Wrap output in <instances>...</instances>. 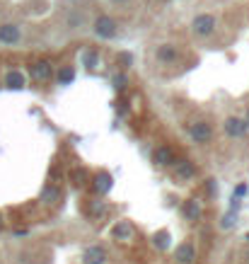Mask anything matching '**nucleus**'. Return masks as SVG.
Listing matches in <instances>:
<instances>
[{
  "mask_svg": "<svg viewBox=\"0 0 249 264\" xmlns=\"http://www.w3.org/2000/svg\"><path fill=\"white\" fill-rule=\"evenodd\" d=\"M191 29L196 37H211L215 32V17L213 15H198V17H193Z\"/></svg>",
  "mask_w": 249,
  "mask_h": 264,
  "instance_id": "nucleus-2",
  "label": "nucleus"
},
{
  "mask_svg": "<svg viewBox=\"0 0 249 264\" xmlns=\"http://www.w3.org/2000/svg\"><path fill=\"white\" fill-rule=\"evenodd\" d=\"M131 61H133V58H131V54H121V56H119V63H124V66H128Z\"/></svg>",
  "mask_w": 249,
  "mask_h": 264,
  "instance_id": "nucleus-24",
  "label": "nucleus"
},
{
  "mask_svg": "<svg viewBox=\"0 0 249 264\" xmlns=\"http://www.w3.org/2000/svg\"><path fill=\"white\" fill-rule=\"evenodd\" d=\"M247 240H249V235H247Z\"/></svg>",
  "mask_w": 249,
  "mask_h": 264,
  "instance_id": "nucleus-29",
  "label": "nucleus"
},
{
  "mask_svg": "<svg viewBox=\"0 0 249 264\" xmlns=\"http://www.w3.org/2000/svg\"><path fill=\"white\" fill-rule=\"evenodd\" d=\"M51 73H54V68H51L49 61H37V63H32V68H29V76H32V80H37V83L51 80Z\"/></svg>",
  "mask_w": 249,
  "mask_h": 264,
  "instance_id": "nucleus-3",
  "label": "nucleus"
},
{
  "mask_svg": "<svg viewBox=\"0 0 249 264\" xmlns=\"http://www.w3.org/2000/svg\"><path fill=\"white\" fill-rule=\"evenodd\" d=\"M245 124H247V129H249V109H247V119H245Z\"/></svg>",
  "mask_w": 249,
  "mask_h": 264,
  "instance_id": "nucleus-26",
  "label": "nucleus"
},
{
  "mask_svg": "<svg viewBox=\"0 0 249 264\" xmlns=\"http://www.w3.org/2000/svg\"><path fill=\"white\" fill-rule=\"evenodd\" d=\"M114 83H116V88L121 90V88L126 85V78H124V76H116V78H114Z\"/></svg>",
  "mask_w": 249,
  "mask_h": 264,
  "instance_id": "nucleus-25",
  "label": "nucleus"
},
{
  "mask_svg": "<svg viewBox=\"0 0 249 264\" xmlns=\"http://www.w3.org/2000/svg\"><path fill=\"white\" fill-rule=\"evenodd\" d=\"M193 175H196V165H193L191 160H177V177L191 179Z\"/></svg>",
  "mask_w": 249,
  "mask_h": 264,
  "instance_id": "nucleus-14",
  "label": "nucleus"
},
{
  "mask_svg": "<svg viewBox=\"0 0 249 264\" xmlns=\"http://www.w3.org/2000/svg\"><path fill=\"white\" fill-rule=\"evenodd\" d=\"M75 80V71H73V66H63L61 68V73H58V85H70Z\"/></svg>",
  "mask_w": 249,
  "mask_h": 264,
  "instance_id": "nucleus-17",
  "label": "nucleus"
},
{
  "mask_svg": "<svg viewBox=\"0 0 249 264\" xmlns=\"http://www.w3.org/2000/svg\"><path fill=\"white\" fill-rule=\"evenodd\" d=\"M85 177H87V175H85V170H75V172H73V179H75L77 187H80V184H85Z\"/></svg>",
  "mask_w": 249,
  "mask_h": 264,
  "instance_id": "nucleus-21",
  "label": "nucleus"
},
{
  "mask_svg": "<svg viewBox=\"0 0 249 264\" xmlns=\"http://www.w3.org/2000/svg\"><path fill=\"white\" fill-rule=\"evenodd\" d=\"M155 245L160 247V250H165V247L170 245V235H167V233H157V235H155Z\"/></svg>",
  "mask_w": 249,
  "mask_h": 264,
  "instance_id": "nucleus-19",
  "label": "nucleus"
},
{
  "mask_svg": "<svg viewBox=\"0 0 249 264\" xmlns=\"http://www.w3.org/2000/svg\"><path fill=\"white\" fill-rule=\"evenodd\" d=\"M153 160H155V165H160V168H165V165H172V163H174L172 148H167V146H160V148L155 151Z\"/></svg>",
  "mask_w": 249,
  "mask_h": 264,
  "instance_id": "nucleus-11",
  "label": "nucleus"
},
{
  "mask_svg": "<svg viewBox=\"0 0 249 264\" xmlns=\"http://www.w3.org/2000/svg\"><path fill=\"white\" fill-rule=\"evenodd\" d=\"M247 260H249V255H247Z\"/></svg>",
  "mask_w": 249,
  "mask_h": 264,
  "instance_id": "nucleus-30",
  "label": "nucleus"
},
{
  "mask_svg": "<svg viewBox=\"0 0 249 264\" xmlns=\"http://www.w3.org/2000/svg\"><path fill=\"white\" fill-rule=\"evenodd\" d=\"M82 257H85V264H104L107 262V252H104V247H99V245L87 247Z\"/></svg>",
  "mask_w": 249,
  "mask_h": 264,
  "instance_id": "nucleus-7",
  "label": "nucleus"
},
{
  "mask_svg": "<svg viewBox=\"0 0 249 264\" xmlns=\"http://www.w3.org/2000/svg\"><path fill=\"white\" fill-rule=\"evenodd\" d=\"M112 238L119 240V243H128L131 238H133V228L128 221H119L114 228H112Z\"/></svg>",
  "mask_w": 249,
  "mask_h": 264,
  "instance_id": "nucleus-6",
  "label": "nucleus"
},
{
  "mask_svg": "<svg viewBox=\"0 0 249 264\" xmlns=\"http://www.w3.org/2000/svg\"><path fill=\"white\" fill-rule=\"evenodd\" d=\"M0 228H2V221H0Z\"/></svg>",
  "mask_w": 249,
  "mask_h": 264,
  "instance_id": "nucleus-28",
  "label": "nucleus"
},
{
  "mask_svg": "<svg viewBox=\"0 0 249 264\" xmlns=\"http://www.w3.org/2000/svg\"><path fill=\"white\" fill-rule=\"evenodd\" d=\"M85 63H87V68H99V56H97V51H87V54H85Z\"/></svg>",
  "mask_w": 249,
  "mask_h": 264,
  "instance_id": "nucleus-18",
  "label": "nucleus"
},
{
  "mask_svg": "<svg viewBox=\"0 0 249 264\" xmlns=\"http://www.w3.org/2000/svg\"><path fill=\"white\" fill-rule=\"evenodd\" d=\"M5 85H7L10 90H22V88L27 85V78L22 76L19 71H10V73L5 76Z\"/></svg>",
  "mask_w": 249,
  "mask_h": 264,
  "instance_id": "nucleus-13",
  "label": "nucleus"
},
{
  "mask_svg": "<svg viewBox=\"0 0 249 264\" xmlns=\"http://www.w3.org/2000/svg\"><path fill=\"white\" fill-rule=\"evenodd\" d=\"M109 189H112V175H107V172H99V175L95 177V182H92V191L102 196V194H107Z\"/></svg>",
  "mask_w": 249,
  "mask_h": 264,
  "instance_id": "nucleus-10",
  "label": "nucleus"
},
{
  "mask_svg": "<svg viewBox=\"0 0 249 264\" xmlns=\"http://www.w3.org/2000/svg\"><path fill=\"white\" fill-rule=\"evenodd\" d=\"M193 257H196V250H193L191 243H184V245L177 247V255H174V260L179 264H191Z\"/></svg>",
  "mask_w": 249,
  "mask_h": 264,
  "instance_id": "nucleus-9",
  "label": "nucleus"
},
{
  "mask_svg": "<svg viewBox=\"0 0 249 264\" xmlns=\"http://www.w3.org/2000/svg\"><path fill=\"white\" fill-rule=\"evenodd\" d=\"M247 191H249L247 184H237V189H235V194H232V196H235V199H240V196H245Z\"/></svg>",
  "mask_w": 249,
  "mask_h": 264,
  "instance_id": "nucleus-23",
  "label": "nucleus"
},
{
  "mask_svg": "<svg viewBox=\"0 0 249 264\" xmlns=\"http://www.w3.org/2000/svg\"><path fill=\"white\" fill-rule=\"evenodd\" d=\"M58 199H61V189L56 184H49V187L44 189V194H41V201L44 204H56Z\"/></svg>",
  "mask_w": 249,
  "mask_h": 264,
  "instance_id": "nucleus-15",
  "label": "nucleus"
},
{
  "mask_svg": "<svg viewBox=\"0 0 249 264\" xmlns=\"http://www.w3.org/2000/svg\"><path fill=\"white\" fill-rule=\"evenodd\" d=\"M116 22L109 15H99V17L95 19V34L99 39H114L116 37Z\"/></svg>",
  "mask_w": 249,
  "mask_h": 264,
  "instance_id": "nucleus-1",
  "label": "nucleus"
},
{
  "mask_svg": "<svg viewBox=\"0 0 249 264\" xmlns=\"http://www.w3.org/2000/svg\"><path fill=\"white\" fill-rule=\"evenodd\" d=\"M225 133H228V136H232V138L245 136V133H247V124H245L242 119H235V116H230V119L225 121Z\"/></svg>",
  "mask_w": 249,
  "mask_h": 264,
  "instance_id": "nucleus-8",
  "label": "nucleus"
},
{
  "mask_svg": "<svg viewBox=\"0 0 249 264\" xmlns=\"http://www.w3.org/2000/svg\"><path fill=\"white\" fill-rule=\"evenodd\" d=\"M235 213H237V211H230V213L223 218V228H232V226H235V218H237Z\"/></svg>",
  "mask_w": 249,
  "mask_h": 264,
  "instance_id": "nucleus-20",
  "label": "nucleus"
},
{
  "mask_svg": "<svg viewBox=\"0 0 249 264\" xmlns=\"http://www.w3.org/2000/svg\"><path fill=\"white\" fill-rule=\"evenodd\" d=\"M112 2H126V0H112Z\"/></svg>",
  "mask_w": 249,
  "mask_h": 264,
  "instance_id": "nucleus-27",
  "label": "nucleus"
},
{
  "mask_svg": "<svg viewBox=\"0 0 249 264\" xmlns=\"http://www.w3.org/2000/svg\"><path fill=\"white\" fill-rule=\"evenodd\" d=\"M102 211H104V204H102V201H92V206H90V213H92V216H99Z\"/></svg>",
  "mask_w": 249,
  "mask_h": 264,
  "instance_id": "nucleus-22",
  "label": "nucleus"
},
{
  "mask_svg": "<svg viewBox=\"0 0 249 264\" xmlns=\"http://www.w3.org/2000/svg\"><path fill=\"white\" fill-rule=\"evenodd\" d=\"M182 211H184V216H187L189 221H198V218H201V206H198L193 199H189V201L184 204V208H182Z\"/></svg>",
  "mask_w": 249,
  "mask_h": 264,
  "instance_id": "nucleus-16",
  "label": "nucleus"
},
{
  "mask_svg": "<svg viewBox=\"0 0 249 264\" xmlns=\"http://www.w3.org/2000/svg\"><path fill=\"white\" fill-rule=\"evenodd\" d=\"M211 136H213L211 124H206V121H196V124H191V138L196 143H206V141H211Z\"/></svg>",
  "mask_w": 249,
  "mask_h": 264,
  "instance_id": "nucleus-4",
  "label": "nucleus"
},
{
  "mask_svg": "<svg viewBox=\"0 0 249 264\" xmlns=\"http://www.w3.org/2000/svg\"><path fill=\"white\" fill-rule=\"evenodd\" d=\"M177 56H179V54H177V49H174L172 44H162V46L157 49V61H160V63H174Z\"/></svg>",
  "mask_w": 249,
  "mask_h": 264,
  "instance_id": "nucleus-12",
  "label": "nucleus"
},
{
  "mask_svg": "<svg viewBox=\"0 0 249 264\" xmlns=\"http://www.w3.org/2000/svg\"><path fill=\"white\" fill-rule=\"evenodd\" d=\"M19 27L17 24H0V44H7V46H12V44H17L19 41Z\"/></svg>",
  "mask_w": 249,
  "mask_h": 264,
  "instance_id": "nucleus-5",
  "label": "nucleus"
}]
</instances>
